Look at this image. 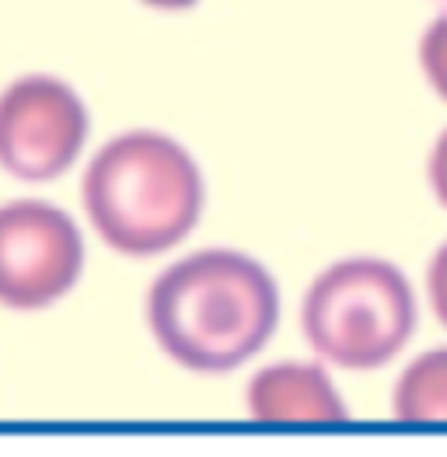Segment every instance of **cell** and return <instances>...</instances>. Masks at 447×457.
Listing matches in <instances>:
<instances>
[{"instance_id":"cell-4","label":"cell","mask_w":447,"mask_h":457,"mask_svg":"<svg viewBox=\"0 0 447 457\" xmlns=\"http://www.w3.org/2000/svg\"><path fill=\"white\" fill-rule=\"evenodd\" d=\"M88 109L60 77L29 74L0 91V168L21 182L63 175L84 151Z\"/></svg>"},{"instance_id":"cell-8","label":"cell","mask_w":447,"mask_h":457,"mask_svg":"<svg viewBox=\"0 0 447 457\" xmlns=\"http://www.w3.org/2000/svg\"><path fill=\"white\" fill-rule=\"evenodd\" d=\"M419 71L430 91L447 102V11L437 14L419 36Z\"/></svg>"},{"instance_id":"cell-7","label":"cell","mask_w":447,"mask_h":457,"mask_svg":"<svg viewBox=\"0 0 447 457\" xmlns=\"http://www.w3.org/2000/svg\"><path fill=\"white\" fill-rule=\"evenodd\" d=\"M392 412L402 422H447V345L419 353L399 374Z\"/></svg>"},{"instance_id":"cell-10","label":"cell","mask_w":447,"mask_h":457,"mask_svg":"<svg viewBox=\"0 0 447 457\" xmlns=\"http://www.w3.org/2000/svg\"><path fill=\"white\" fill-rule=\"evenodd\" d=\"M426 182H430L434 199L447 210V129L434 140V147H430V157H426Z\"/></svg>"},{"instance_id":"cell-11","label":"cell","mask_w":447,"mask_h":457,"mask_svg":"<svg viewBox=\"0 0 447 457\" xmlns=\"http://www.w3.org/2000/svg\"><path fill=\"white\" fill-rule=\"evenodd\" d=\"M140 4H148V7H157V11H186V7L199 4V0H140Z\"/></svg>"},{"instance_id":"cell-1","label":"cell","mask_w":447,"mask_h":457,"mask_svg":"<svg viewBox=\"0 0 447 457\" xmlns=\"http://www.w3.org/2000/svg\"><path fill=\"white\" fill-rule=\"evenodd\" d=\"M148 325L179 367L224 374L273 339L280 325V287L252 255L207 248L150 283Z\"/></svg>"},{"instance_id":"cell-9","label":"cell","mask_w":447,"mask_h":457,"mask_svg":"<svg viewBox=\"0 0 447 457\" xmlns=\"http://www.w3.org/2000/svg\"><path fill=\"white\" fill-rule=\"evenodd\" d=\"M426 297H430L434 318L447 328V241L434 252L426 266Z\"/></svg>"},{"instance_id":"cell-2","label":"cell","mask_w":447,"mask_h":457,"mask_svg":"<svg viewBox=\"0 0 447 457\" xmlns=\"http://www.w3.org/2000/svg\"><path fill=\"white\" fill-rule=\"evenodd\" d=\"M80 199L91 228L122 255L175 248L203 213V175L164 133L130 129L91 157Z\"/></svg>"},{"instance_id":"cell-3","label":"cell","mask_w":447,"mask_h":457,"mask_svg":"<svg viewBox=\"0 0 447 457\" xmlns=\"http://www.w3.org/2000/svg\"><path fill=\"white\" fill-rule=\"evenodd\" d=\"M419 307L406 272L374 255H357L315 276L300 304L308 345L342 370H377L416 336Z\"/></svg>"},{"instance_id":"cell-5","label":"cell","mask_w":447,"mask_h":457,"mask_svg":"<svg viewBox=\"0 0 447 457\" xmlns=\"http://www.w3.org/2000/svg\"><path fill=\"white\" fill-rule=\"evenodd\" d=\"M84 272L77 224L42 199L0 206V304L38 311L74 290Z\"/></svg>"},{"instance_id":"cell-6","label":"cell","mask_w":447,"mask_h":457,"mask_svg":"<svg viewBox=\"0 0 447 457\" xmlns=\"http://www.w3.org/2000/svg\"><path fill=\"white\" fill-rule=\"evenodd\" d=\"M249 416L259 422H342L350 416L322 363H273L249 384Z\"/></svg>"}]
</instances>
